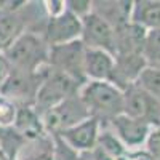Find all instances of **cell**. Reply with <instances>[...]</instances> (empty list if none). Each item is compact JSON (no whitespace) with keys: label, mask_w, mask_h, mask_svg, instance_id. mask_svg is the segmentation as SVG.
Wrapping results in <instances>:
<instances>
[{"label":"cell","mask_w":160,"mask_h":160,"mask_svg":"<svg viewBox=\"0 0 160 160\" xmlns=\"http://www.w3.org/2000/svg\"><path fill=\"white\" fill-rule=\"evenodd\" d=\"M99 128L101 123L95 117H88L83 122L77 123L75 127L62 131L59 138L61 141L75 152L93 151L99 142Z\"/></svg>","instance_id":"9c48e42d"},{"label":"cell","mask_w":160,"mask_h":160,"mask_svg":"<svg viewBox=\"0 0 160 160\" xmlns=\"http://www.w3.org/2000/svg\"><path fill=\"white\" fill-rule=\"evenodd\" d=\"M78 96L83 101L90 115L111 120L123 114V91L111 82H85L78 90Z\"/></svg>","instance_id":"7a4b0ae2"},{"label":"cell","mask_w":160,"mask_h":160,"mask_svg":"<svg viewBox=\"0 0 160 160\" xmlns=\"http://www.w3.org/2000/svg\"><path fill=\"white\" fill-rule=\"evenodd\" d=\"M13 127H15L16 135L26 139L38 138L40 131H45L40 114L35 111V108H29V106H22L21 109H18L16 120Z\"/></svg>","instance_id":"9a60e30c"},{"label":"cell","mask_w":160,"mask_h":160,"mask_svg":"<svg viewBox=\"0 0 160 160\" xmlns=\"http://www.w3.org/2000/svg\"><path fill=\"white\" fill-rule=\"evenodd\" d=\"M111 123L115 131V138L120 141V144L128 151H136L141 146L146 144L148 136L151 133V127L146 125L141 120H136L127 114H120L115 118L111 120Z\"/></svg>","instance_id":"30bf717a"},{"label":"cell","mask_w":160,"mask_h":160,"mask_svg":"<svg viewBox=\"0 0 160 160\" xmlns=\"http://www.w3.org/2000/svg\"><path fill=\"white\" fill-rule=\"evenodd\" d=\"M85 45L82 40L71 42L66 45L50 47V68L69 75L78 83H85L83 61H85Z\"/></svg>","instance_id":"52a82bcc"},{"label":"cell","mask_w":160,"mask_h":160,"mask_svg":"<svg viewBox=\"0 0 160 160\" xmlns=\"http://www.w3.org/2000/svg\"><path fill=\"white\" fill-rule=\"evenodd\" d=\"M10 69L24 74H38L45 66H50V45L45 37L34 32H22L5 53Z\"/></svg>","instance_id":"6da1fadb"},{"label":"cell","mask_w":160,"mask_h":160,"mask_svg":"<svg viewBox=\"0 0 160 160\" xmlns=\"http://www.w3.org/2000/svg\"><path fill=\"white\" fill-rule=\"evenodd\" d=\"M115 58L102 50H85L83 72L87 82H111Z\"/></svg>","instance_id":"8fae6325"},{"label":"cell","mask_w":160,"mask_h":160,"mask_svg":"<svg viewBox=\"0 0 160 160\" xmlns=\"http://www.w3.org/2000/svg\"><path fill=\"white\" fill-rule=\"evenodd\" d=\"M10 160H16V158H10Z\"/></svg>","instance_id":"cb8c5ba5"},{"label":"cell","mask_w":160,"mask_h":160,"mask_svg":"<svg viewBox=\"0 0 160 160\" xmlns=\"http://www.w3.org/2000/svg\"><path fill=\"white\" fill-rule=\"evenodd\" d=\"M133 2H93V13L108 21L117 31L131 22Z\"/></svg>","instance_id":"7c38bea8"},{"label":"cell","mask_w":160,"mask_h":160,"mask_svg":"<svg viewBox=\"0 0 160 160\" xmlns=\"http://www.w3.org/2000/svg\"><path fill=\"white\" fill-rule=\"evenodd\" d=\"M80 87L82 85H78V82H75L69 75L50 68V71L42 72V80H40L34 99V108L42 115L43 112L55 108L66 98L78 93Z\"/></svg>","instance_id":"3957f363"},{"label":"cell","mask_w":160,"mask_h":160,"mask_svg":"<svg viewBox=\"0 0 160 160\" xmlns=\"http://www.w3.org/2000/svg\"><path fill=\"white\" fill-rule=\"evenodd\" d=\"M82 37V19L66 8L56 16H48L45 40L50 47L77 42Z\"/></svg>","instance_id":"ba28073f"},{"label":"cell","mask_w":160,"mask_h":160,"mask_svg":"<svg viewBox=\"0 0 160 160\" xmlns=\"http://www.w3.org/2000/svg\"><path fill=\"white\" fill-rule=\"evenodd\" d=\"M146 152L152 160H160V128H152L148 141H146Z\"/></svg>","instance_id":"d6986e66"},{"label":"cell","mask_w":160,"mask_h":160,"mask_svg":"<svg viewBox=\"0 0 160 160\" xmlns=\"http://www.w3.org/2000/svg\"><path fill=\"white\" fill-rule=\"evenodd\" d=\"M131 22L144 31L160 29V0H139L133 2Z\"/></svg>","instance_id":"5bb4252c"},{"label":"cell","mask_w":160,"mask_h":160,"mask_svg":"<svg viewBox=\"0 0 160 160\" xmlns=\"http://www.w3.org/2000/svg\"><path fill=\"white\" fill-rule=\"evenodd\" d=\"M142 56L146 59L148 68H160V29L148 31Z\"/></svg>","instance_id":"2e32d148"},{"label":"cell","mask_w":160,"mask_h":160,"mask_svg":"<svg viewBox=\"0 0 160 160\" xmlns=\"http://www.w3.org/2000/svg\"><path fill=\"white\" fill-rule=\"evenodd\" d=\"M136 83L160 101V68H146Z\"/></svg>","instance_id":"e0dca14e"},{"label":"cell","mask_w":160,"mask_h":160,"mask_svg":"<svg viewBox=\"0 0 160 160\" xmlns=\"http://www.w3.org/2000/svg\"><path fill=\"white\" fill-rule=\"evenodd\" d=\"M0 160H10V158L5 155V152H3V149H2V146H0Z\"/></svg>","instance_id":"7402d4cb"},{"label":"cell","mask_w":160,"mask_h":160,"mask_svg":"<svg viewBox=\"0 0 160 160\" xmlns=\"http://www.w3.org/2000/svg\"><path fill=\"white\" fill-rule=\"evenodd\" d=\"M123 114L141 120L151 128H160V101L138 83L123 91Z\"/></svg>","instance_id":"5b68a950"},{"label":"cell","mask_w":160,"mask_h":160,"mask_svg":"<svg viewBox=\"0 0 160 160\" xmlns=\"http://www.w3.org/2000/svg\"><path fill=\"white\" fill-rule=\"evenodd\" d=\"M82 43L85 48L91 50H102L115 58L117 53V32L112 26L104 21L96 13L87 15L82 18Z\"/></svg>","instance_id":"8992f818"},{"label":"cell","mask_w":160,"mask_h":160,"mask_svg":"<svg viewBox=\"0 0 160 160\" xmlns=\"http://www.w3.org/2000/svg\"><path fill=\"white\" fill-rule=\"evenodd\" d=\"M35 160H53L51 157H48V155H40V157H37Z\"/></svg>","instance_id":"603a6c76"},{"label":"cell","mask_w":160,"mask_h":160,"mask_svg":"<svg viewBox=\"0 0 160 160\" xmlns=\"http://www.w3.org/2000/svg\"><path fill=\"white\" fill-rule=\"evenodd\" d=\"M8 75H10V66H8L7 59L3 58V55H0V91H2Z\"/></svg>","instance_id":"44dd1931"},{"label":"cell","mask_w":160,"mask_h":160,"mask_svg":"<svg viewBox=\"0 0 160 160\" xmlns=\"http://www.w3.org/2000/svg\"><path fill=\"white\" fill-rule=\"evenodd\" d=\"M16 114H18L16 104L0 95V130L13 128L16 120Z\"/></svg>","instance_id":"ac0fdd59"},{"label":"cell","mask_w":160,"mask_h":160,"mask_svg":"<svg viewBox=\"0 0 160 160\" xmlns=\"http://www.w3.org/2000/svg\"><path fill=\"white\" fill-rule=\"evenodd\" d=\"M22 32L24 19L18 10L0 11V55H3Z\"/></svg>","instance_id":"4fadbf2b"},{"label":"cell","mask_w":160,"mask_h":160,"mask_svg":"<svg viewBox=\"0 0 160 160\" xmlns=\"http://www.w3.org/2000/svg\"><path fill=\"white\" fill-rule=\"evenodd\" d=\"M40 117H42L45 131L59 136L62 131L75 127L77 123L83 122V120H87L91 115L88 109L85 108L83 101L80 99L78 93H75V95L66 98L64 101L56 104L55 108L43 112Z\"/></svg>","instance_id":"277c9868"},{"label":"cell","mask_w":160,"mask_h":160,"mask_svg":"<svg viewBox=\"0 0 160 160\" xmlns=\"http://www.w3.org/2000/svg\"><path fill=\"white\" fill-rule=\"evenodd\" d=\"M114 160H152L146 151H128L123 149L118 155L114 157Z\"/></svg>","instance_id":"ffe728a7"}]
</instances>
